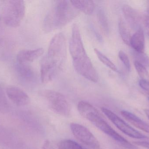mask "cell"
I'll list each match as a JSON object with an SVG mask.
<instances>
[{"mask_svg":"<svg viewBox=\"0 0 149 149\" xmlns=\"http://www.w3.org/2000/svg\"><path fill=\"white\" fill-rule=\"evenodd\" d=\"M148 99H149V97Z\"/></svg>","mask_w":149,"mask_h":149,"instance_id":"cell-27","label":"cell"},{"mask_svg":"<svg viewBox=\"0 0 149 149\" xmlns=\"http://www.w3.org/2000/svg\"><path fill=\"white\" fill-rule=\"evenodd\" d=\"M66 57L65 37L63 33H57L51 40L47 53L41 61L42 83L47 84L53 79L63 66Z\"/></svg>","mask_w":149,"mask_h":149,"instance_id":"cell-1","label":"cell"},{"mask_svg":"<svg viewBox=\"0 0 149 149\" xmlns=\"http://www.w3.org/2000/svg\"><path fill=\"white\" fill-rule=\"evenodd\" d=\"M43 149H61L59 143L54 141L46 140L42 146Z\"/></svg>","mask_w":149,"mask_h":149,"instance_id":"cell-21","label":"cell"},{"mask_svg":"<svg viewBox=\"0 0 149 149\" xmlns=\"http://www.w3.org/2000/svg\"><path fill=\"white\" fill-rule=\"evenodd\" d=\"M101 110L117 128L128 136L135 139H143L147 138V136L132 128L111 110L104 107L102 108Z\"/></svg>","mask_w":149,"mask_h":149,"instance_id":"cell-7","label":"cell"},{"mask_svg":"<svg viewBox=\"0 0 149 149\" xmlns=\"http://www.w3.org/2000/svg\"><path fill=\"white\" fill-rule=\"evenodd\" d=\"M119 57L121 61L123 62L126 67V69L128 71H130L131 65L129 58L127 54L123 51L121 50L119 52Z\"/></svg>","mask_w":149,"mask_h":149,"instance_id":"cell-20","label":"cell"},{"mask_svg":"<svg viewBox=\"0 0 149 149\" xmlns=\"http://www.w3.org/2000/svg\"><path fill=\"white\" fill-rule=\"evenodd\" d=\"M94 51L97 56V57L102 64H104L107 67H108L113 71L117 72L118 70L117 67L107 57H106L104 54L102 53L100 50H97L96 48L94 49Z\"/></svg>","mask_w":149,"mask_h":149,"instance_id":"cell-16","label":"cell"},{"mask_svg":"<svg viewBox=\"0 0 149 149\" xmlns=\"http://www.w3.org/2000/svg\"><path fill=\"white\" fill-rule=\"evenodd\" d=\"M43 48L35 50H24L17 53V59L20 64L32 62L38 59L43 54Z\"/></svg>","mask_w":149,"mask_h":149,"instance_id":"cell-10","label":"cell"},{"mask_svg":"<svg viewBox=\"0 0 149 149\" xmlns=\"http://www.w3.org/2000/svg\"><path fill=\"white\" fill-rule=\"evenodd\" d=\"M141 22H142L147 35L149 36V16L145 15L141 16Z\"/></svg>","mask_w":149,"mask_h":149,"instance_id":"cell-22","label":"cell"},{"mask_svg":"<svg viewBox=\"0 0 149 149\" xmlns=\"http://www.w3.org/2000/svg\"><path fill=\"white\" fill-rule=\"evenodd\" d=\"M61 149H86L74 141L63 140L59 142Z\"/></svg>","mask_w":149,"mask_h":149,"instance_id":"cell-19","label":"cell"},{"mask_svg":"<svg viewBox=\"0 0 149 149\" xmlns=\"http://www.w3.org/2000/svg\"><path fill=\"white\" fill-rule=\"evenodd\" d=\"M73 66L80 75L90 81L96 82L99 75L85 50L79 25L74 24L69 44Z\"/></svg>","mask_w":149,"mask_h":149,"instance_id":"cell-2","label":"cell"},{"mask_svg":"<svg viewBox=\"0 0 149 149\" xmlns=\"http://www.w3.org/2000/svg\"><path fill=\"white\" fill-rule=\"evenodd\" d=\"M73 7L78 11H81L86 15H90L93 14L95 9V5L93 1H70Z\"/></svg>","mask_w":149,"mask_h":149,"instance_id":"cell-14","label":"cell"},{"mask_svg":"<svg viewBox=\"0 0 149 149\" xmlns=\"http://www.w3.org/2000/svg\"><path fill=\"white\" fill-rule=\"evenodd\" d=\"M79 13L70 1H56L44 20V31L49 33L63 28L77 17Z\"/></svg>","mask_w":149,"mask_h":149,"instance_id":"cell-3","label":"cell"},{"mask_svg":"<svg viewBox=\"0 0 149 149\" xmlns=\"http://www.w3.org/2000/svg\"><path fill=\"white\" fill-rule=\"evenodd\" d=\"M122 11L124 17L131 28H137L141 22V16L128 5H124L122 8Z\"/></svg>","mask_w":149,"mask_h":149,"instance_id":"cell-11","label":"cell"},{"mask_svg":"<svg viewBox=\"0 0 149 149\" xmlns=\"http://www.w3.org/2000/svg\"><path fill=\"white\" fill-rule=\"evenodd\" d=\"M144 113H145V114L147 115V117H148L149 120V109H145L144 110Z\"/></svg>","mask_w":149,"mask_h":149,"instance_id":"cell-25","label":"cell"},{"mask_svg":"<svg viewBox=\"0 0 149 149\" xmlns=\"http://www.w3.org/2000/svg\"><path fill=\"white\" fill-rule=\"evenodd\" d=\"M134 66L141 80L149 81V73L145 66L136 60L134 62Z\"/></svg>","mask_w":149,"mask_h":149,"instance_id":"cell-17","label":"cell"},{"mask_svg":"<svg viewBox=\"0 0 149 149\" xmlns=\"http://www.w3.org/2000/svg\"><path fill=\"white\" fill-rule=\"evenodd\" d=\"M147 10H148V12L149 14V1H148V5H147Z\"/></svg>","mask_w":149,"mask_h":149,"instance_id":"cell-26","label":"cell"},{"mask_svg":"<svg viewBox=\"0 0 149 149\" xmlns=\"http://www.w3.org/2000/svg\"><path fill=\"white\" fill-rule=\"evenodd\" d=\"M78 110L81 116L91 122L100 130L123 147L128 149H137L135 146L114 130L102 118L99 111L90 103L84 101H80L78 105Z\"/></svg>","mask_w":149,"mask_h":149,"instance_id":"cell-4","label":"cell"},{"mask_svg":"<svg viewBox=\"0 0 149 149\" xmlns=\"http://www.w3.org/2000/svg\"><path fill=\"white\" fill-rule=\"evenodd\" d=\"M6 93L9 99L18 106H23L29 103V95L21 88L14 85H10L6 88Z\"/></svg>","mask_w":149,"mask_h":149,"instance_id":"cell-9","label":"cell"},{"mask_svg":"<svg viewBox=\"0 0 149 149\" xmlns=\"http://www.w3.org/2000/svg\"><path fill=\"white\" fill-rule=\"evenodd\" d=\"M70 128L74 137L81 142L92 148L100 149L99 142L86 127L78 123H72Z\"/></svg>","mask_w":149,"mask_h":149,"instance_id":"cell-8","label":"cell"},{"mask_svg":"<svg viewBox=\"0 0 149 149\" xmlns=\"http://www.w3.org/2000/svg\"><path fill=\"white\" fill-rule=\"evenodd\" d=\"M119 30L123 41L127 45H130L131 35L125 23L122 19L119 21Z\"/></svg>","mask_w":149,"mask_h":149,"instance_id":"cell-15","label":"cell"},{"mask_svg":"<svg viewBox=\"0 0 149 149\" xmlns=\"http://www.w3.org/2000/svg\"><path fill=\"white\" fill-rule=\"evenodd\" d=\"M41 94L54 112L63 116H68L70 115L71 106L63 94L52 90H43L41 92Z\"/></svg>","mask_w":149,"mask_h":149,"instance_id":"cell-6","label":"cell"},{"mask_svg":"<svg viewBox=\"0 0 149 149\" xmlns=\"http://www.w3.org/2000/svg\"><path fill=\"white\" fill-rule=\"evenodd\" d=\"M97 15H98V21L102 30L105 33H108L109 32V28L107 19L105 15V12L103 10L100 9L98 10Z\"/></svg>","mask_w":149,"mask_h":149,"instance_id":"cell-18","label":"cell"},{"mask_svg":"<svg viewBox=\"0 0 149 149\" xmlns=\"http://www.w3.org/2000/svg\"><path fill=\"white\" fill-rule=\"evenodd\" d=\"M130 45H131L136 52L144 53L145 47V36L141 28L138 29L131 36Z\"/></svg>","mask_w":149,"mask_h":149,"instance_id":"cell-12","label":"cell"},{"mask_svg":"<svg viewBox=\"0 0 149 149\" xmlns=\"http://www.w3.org/2000/svg\"><path fill=\"white\" fill-rule=\"evenodd\" d=\"M134 143L138 146H141L143 148L149 149V141H136Z\"/></svg>","mask_w":149,"mask_h":149,"instance_id":"cell-24","label":"cell"},{"mask_svg":"<svg viewBox=\"0 0 149 149\" xmlns=\"http://www.w3.org/2000/svg\"><path fill=\"white\" fill-rule=\"evenodd\" d=\"M25 5L22 0L2 1V15L4 23L15 28L20 25L25 15Z\"/></svg>","mask_w":149,"mask_h":149,"instance_id":"cell-5","label":"cell"},{"mask_svg":"<svg viewBox=\"0 0 149 149\" xmlns=\"http://www.w3.org/2000/svg\"><path fill=\"white\" fill-rule=\"evenodd\" d=\"M121 115L136 127L149 134V125L135 115L129 111L123 110Z\"/></svg>","mask_w":149,"mask_h":149,"instance_id":"cell-13","label":"cell"},{"mask_svg":"<svg viewBox=\"0 0 149 149\" xmlns=\"http://www.w3.org/2000/svg\"><path fill=\"white\" fill-rule=\"evenodd\" d=\"M139 85L143 89L149 92V81L141 80Z\"/></svg>","mask_w":149,"mask_h":149,"instance_id":"cell-23","label":"cell"}]
</instances>
